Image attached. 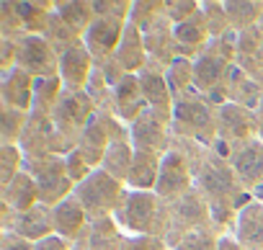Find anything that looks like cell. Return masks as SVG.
<instances>
[{"instance_id":"cell-19","label":"cell","mask_w":263,"mask_h":250,"mask_svg":"<svg viewBox=\"0 0 263 250\" xmlns=\"http://www.w3.org/2000/svg\"><path fill=\"white\" fill-rule=\"evenodd\" d=\"M36 250H65V245H62V240H57V237H47V240L39 242Z\"/></svg>"},{"instance_id":"cell-4","label":"cell","mask_w":263,"mask_h":250,"mask_svg":"<svg viewBox=\"0 0 263 250\" xmlns=\"http://www.w3.org/2000/svg\"><path fill=\"white\" fill-rule=\"evenodd\" d=\"M186 181H189V176H186V168H183L181 158H178V155H168V158H165V163H163V181H160V191L173 194V191L183 188V186H186Z\"/></svg>"},{"instance_id":"cell-12","label":"cell","mask_w":263,"mask_h":250,"mask_svg":"<svg viewBox=\"0 0 263 250\" xmlns=\"http://www.w3.org/2000/svg\"><path fill=\"white\" fill-rule=\"evenodd\" d=\"M16 85H6V95H8V101H13V103H18V106H26L29 103V78H26V72H16Z\"/></svg>"},{"instance_id":"cell-11","label":"cell","mask_w":263,"mask_h":250,"mask_svg":"<svg viewBox=\"0 0 263 250\" xmlns=\"http://www.w3.org/2000/svg\"><path fill=\"white\" fill-rule=\"evenodd\" d=\"M44 219H47V217H44L39 209H36V211H29V214L18 222V232H24L26 237H39V235L47 232V227H49Z\"/></svg>"},{"instance_id":"cell-10","label":"cell","mask_w":263,"mask_h":250,"mask_svg":"<svg viewBox=\"0 0 263 250\" xmlns=\"http://www.w3.org/2000/svg\"><path fill=\"white\" fill-rule=\"evenodd\" d=\"M242 237L245 242H263V217L255 209L245 211L242 217Z\"/></svg>"},{"instance_id":"cell-5","label":"cell","mask_w":263,"mask_h":250,"mask_svg":"<svg viewBox=\"0 0 263 250\" xmlns=\"http://www.w3.org/2000/svg\"><path fill=\"white\" fill-rule=\"evenodd\" d=\"M85 72H88V57H85V52L67 49L62 54V75L67 78V83L80 85L85 80Z\"/></svg>"},{"instance_id":"cell-16","label":"cell","mask_w":263,"mask_h":250,"mask_svg":"<svg viewBox=\"0 0 263 250\" xmlns=\"http://www.w3.org/2000/svg\"><path fill=\"white\" fill-rule=\"evenodd\" d=\"M137 140L140 142H147V145H158V137H160V124L153 119V116H145L140 124H137V129H135Z\"/></svg>"},{"instance_id":"cell-9","label":"cell","mask_w":263,"mask_h":250,"mask_svg":"<svg viewBox=\"0 0 263 250\" xmlns=\"http://www.w3.org/2000/svg\"><path fill=\"white\" fill-rule=\"evenodd\" d=\"M83 224V211L78 204L72 201H65L60 209H57V227L62 232H78V227Z\"/></svg>"},{"instance_id":"cell-2","label":"cell","mask_w":263,"mask_h":250,"mask_svg":"<svg viewBox=\"0 0 263 250\" xmlns=\"http://www.w3.org/2000/svg\"><path fill=\"white\" fill-rule=\"evenodd\" d=\"M18 60L29 67V70H42V72H49L52 70V52L49 47L42 42V39H26L21 44V54Z\"/></svg>"},{"instance_id":"cell-17","label":"cell","mask_w":263,"mask_h":250,"mask_svg":"<svg viewBox=\"0 0 263 250\" xmlns=\"http://www.w3.org/2000/svg\"><path fill=\"white\" fill-rule=\"evenodd\" d=\"M219 72H222V62L214 60V57L201 60L199 67H196V78H199V83H204V85H212V83L219 78Z\"/></svg>"},{"instance_id":"cell-14","label":"cell","mask_w":263,"mask_h":250,"mask_svg":"<svg viewBox=\"0 0 263 250\" xmlns=\"http://www.w3.org/2000/svg\"><path fill=\"white\" fill-rule=\"evenodd\" d=\"M178 116H181V121L194 124V127H204V124L209 121L206 108L199 106V103H183V106H178Z\"/></svg>"},{"instance_id":"cell-7","label":"cell","mask_w":263,"mask_h":250,"mask_svg":"<svg viewBox=\"0 0 263 250\" xmlns=\"http://www.w3.org/2000/svg\"><path fill=\"white\" fill-rule=\"evenodd\" d=\"M150 214H153V199L150 196H132L129 199V204H126V219L135 224V227L145 224L150 219Z\"/></svg>"},{"instance_id":"cell-6","label":"cell","mask_w":263,"mask_h":250,"mask_svg":"<svg viewBox=\"0 0 263 250\" xmlns=\"http://www.w3.org/2000/svg\"><path fill=\"white\" fill-rule=\"evenodd\" d=\"M230 186H232V176L227 168L209 165L204 170V188H209L212 194H224V191H230Z\"/></svg>"},{"instance_id":"cell-3","label":"cell","mask_w":263,"mask_h":250,"mask_svg":"<svg viewBox=\"0 0 263 250\" xmlns=\"http://www.w3.org/2000/svg\"><path fill=\"white\" fill-rule=\"evenodd\" d=\"M235 168L242 178L248 181H255L263 176V147L258 145H248L237 158H235Z\"/></svg>"},{"instance_id":"cell-1","label":"cell","mask_w":263,"mask_h":250,"mask_svg":"<svg viewBox=\"0 0 263 250\" xmlns=\"http://www.w3.org/2000/svg\"><path fill=\"white\" fill-rule=\"evenodd\" d=\"M78 196H80V204L88 209H106L111 206L116 196V183L106 173H96L78 188Z\"/></svg>"},{"instance_id":"cell-8","label":"cell","mask_w":263,"mask_h":250,"mask_svg":"<svg viewBox=\"0 0 263 250\" xmlns=\"http://www.w3.org/2000/svg\"><path fill=\"white\" fill-rule=\"evenodd\" d=\"M129 178L135 181L137 186H150L153 178H155V160H153V155L140 152V155L135 158V168H132Z\"/></svg>"},{"instance_id":"cell-13","label":"cell","mask_w":263,"mask_h":250,"mask_svg":"<svg viewBox=\"0 0 263 250\" xmlns=\"http://www.w3.org/2000/svg\"><path fill=\"white\" fill-rule=\"evenodd\" d=\"M119 34V21L116 18H103L98 21L93 29H90V39L93 42H103V44H111Z\"/></svg>"},{"instance_id":"cell-20","label":"cell","mask_w":263,"mask_h":250,"mask_svg":"<svg viewBox=\"0 0 263 250\" xmlns=\"http://www.w3.org/2000/svg\"><path fill=\"white\" fill-rule=\"evenodd\" d=\"M6 250H31V247H29L26 242H8Z\"/></svg>"},{"instance_id":"cell-15","label":"cell","mask_w":263,"mask_h":250,"mask_svg":"<svg viewBox=\"0 0 263 250\" xmlns=\"http://www.w3.org/2000/svg\"><path fill=\"white\" fill-rule=\"evenodd\" d=\"M142 90L153 103H168V93H165V83L155 75H145L142 78Z\"/></svg>"},{"instance_id":"cell-18","label":"cell","mask_w":263,"mask_h":250,"mask_svg":"<svg viewBox=\"0 0 263 250\" xmlns=\"http://www.w3.org/2000/svg\"><path fill=\"white\" fill-rule=\"evenodd\" d=\"M181 250H214V247H212V242L206 237H186Z\"/></svg>"}]
</instances>
